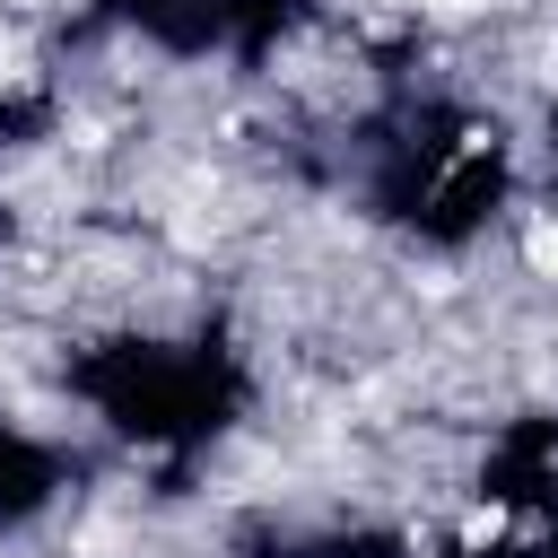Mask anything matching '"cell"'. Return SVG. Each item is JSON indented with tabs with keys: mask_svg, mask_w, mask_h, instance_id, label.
I'll return each instance as SVG.
<instances>
[{
	"mask_svg": "<svg viewBox=\"0 0 558 558\" xmlns=\"http://www.w3.org/2000/svg\"><path fill=\"white\" fill-rule=\"evenodd\" d=\"M87 392L113 410V427L148 436V445H192V436H218L227 427V401H235V375L227 357H209L201 340L166 349V340H122L105 375H87Z\"/></svg>",
	"mask_w": 558,
	"mask_h": 558,
	"instance_id": "6da1fadb",
	"label": "cell"
},
{
	"mask_svg": "<svg viewBox=\"0 0 558 558\" xmlns=\"http://www.w3.org/2000/svg\"><path fill=\"white\" fill-rule=\"evenodd\" d=\"M113 9H122L131 26L183 44V52H201V44H235L244 17H270V0H113Z\"/></svg>",
	"mask_w": 558,
	"mask_h": 558,
	"instance_id": "7a4b0ae2",
	"label": "cell"
},
{
	"mask_svg": "<svg viewBox=\"0 0 558 558\" xmlns=\"http://www.w3.org/2000/svg\"><path fill=\"white\" fill-rule=\"evenodd\" d=\"M52 497H61V453L35 445V436H17V427H0V523L44 514Z\"/></svg>",
	"mask_w": 558,
	"mask_h": 558,
	"instance_id": "3957f363",
	"label": "cell"
},
{
	"mask_svg": "<svg viewBox=\"0 0 558 558\" xmlns=\"http://www.w3.org/2000/svg\"><path fill=\"white\" fill-rule=\"evenodd\" d=\"M549 157H558V113H549Z\"/></svg>",
	"mask_w": 558,
	"mask_h": 558,
	"instance_id": "277c9868",
	"label": "cell"
}]
</instances>
